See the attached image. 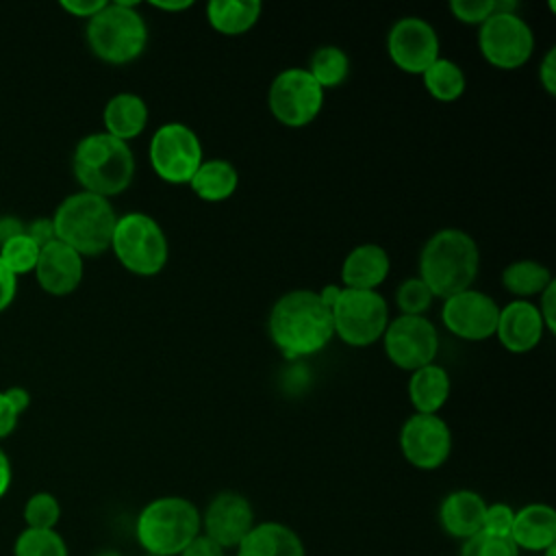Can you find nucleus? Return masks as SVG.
Here are the masks:
<instances>
[{
	"mask_svg": "<svg viewBox=\"0 0 556 556\" xmlns=\"http://www.w3.org/2000/svg\"><path fill=\"white\" fill-rule=\"evenodd\" d=\"M267 332L271 343L287 358L313 356L334 337L330 308L324 306L313 289H291L282 293L269 311Z\"/></svg>",
	"mask_w": 556,
	"mask_h": 556,
	"instance_id": "1",
	"label": "nucleus"
},
{
	"mask_svg": "<svg viewBox=\"0 0 556 556\" xmlns=\"http://www.w3.org/2000/svg\"><path fill=\"white\" fill-rule=\"evenodd\" d=\"M478 267V243L460 228L437 230L419 252V278L441 300L471 289Z\"/></svg>",
	"mask_w": 556,
	"mask_h": 556,
	"instance_id": "2",
	"label": "nucleus"
},
{
	"mask_svg": "<svg viewBox=\"0 0 556 556\" xmlns=\"http://www.w3.org/2000/svg\"><path fill=\"white\" fill-rule=\"evenodd\" d=\"M72 167L83 191L106 200L124 193L135 178V156L130 146L104 130L85 135L76 143Z\"/></svg>",
	"mask_w": 556,
	"mask_h": 556,
	"instance_id": "3",
	"label": "nucleus"
},
{
	"mask_svg": "<svg viewBox=\"0 0 556 556\" xmlns=\"http://www.w3.org/2000/svg\"><path fill=\"white\" fill-rule=\"evenodd\" d=\"M54 237L80 256H98L111 248L117 213L111 200L78 191L67 195L50 217Z\"/></svg>",
	"mask_w": 556,
	"mask_h": 556,
	"instance_id": "4",
	"label": "nucleus"
},
{
	"mask_svg": "<svg viewBox=\"0 0 556 556\" xmlns=\"http://www.w3.org/2000/svg\"><path fill=\"white\" fill-rule=\"evenodd\" d=\"M200 532V510L182 495L148 502L135 523V536L150 556H178Z\"/></svg>",
	"mask_w": 556,
	"mask_h": 556,
	"instance_id": "5",
	"label": "nucleus"
},
{
	"mask_svg": "<svg viewBox=\"0 0 556 556\" xmlns=\"http://www.w3.org/2000/svg\"><path fill=\"white\" fill-rule=\"evenodd\" d=\"M137 2H106L87 20L85 37L89 50L104 63L126 65L139 59L148 46V24Z\"/></svg>",
	"mask_w": 556,
	"mask_h": 556,
	"instance_id": "6",
	"label": "nucleus"
},
{
	"mask_svg": "<svg viewBox=\"0 0 556 556\" xmlns=\"http://www.w3.org/2000/svg\"><path fill=\"white\" fill-rule=\"evenodd\" d=\"M124 269L137 276H156L169 258V243L161 224L148 213H126L117 217L111 248Z\"/></svg>",
	"mask_w": 556,
	"mask_h": 556,
	"instance_id": "7",
	"label": "nucleus"
},
{
	"mask_svg": "<svg viewBox=\"0 0 556 556\" xmlns=\"http://www.w3.org/2000/svg\"><path fill=\"white\" fill-rule=\"evenodd\" d=\"M332 330L343 343L352 348H367L382 339L389 324V304L378 291L341 289L330 308Z\"/></svg>",
	"mask_w": 556,
	"mask_h": 556,
	"instance_id": "8",
	"label": "nucleus"
},
{
	"mask_svg": "<svg viewBox=\"0 0 556 556\" xmlns=\"http://www.w3.org/2000/svg\"><path fill=\"white\" fill-rule=\"evenodd\" d=\"M152 172L169 185H189L204 161V150L195 130L182 122L161 124L148 146Z\"/></svg>",
	"mask_w": 556,
	"mask_h": 556,
	"instance_id": "9",
	"label": "nucleus"
},
{
	"mask_svg": "<svg viewBox=\"0 0 556 556\" xmlns=\"http://www.w3.org/2000/svg\"><path fill=\"white\" fill-rule=\"evenodd\" d=\"M326 91L315 83L306 67L278 72L267 91V106L274 119L287 128L313 124L324 106Z\"/></svg>",
	"mask_w": 556,
	"mask_h": 556,
	"instance_id": "10",
	"label": "nucleus"
},
{
	"mask_svg": "<svg viewBox=\"0 0 556 556\" xmlns=\"http://www.w3.org/2000/svg\"><path fill=\"white\" fill-rule=\"evenodd\" d=\"M478 50L497 70H517L534 52V33L517 11H495L478 26Z\"/></svg>",
	"mask_w": 556,
	"mask_h": 556,
	"instance_id": "11",
	"label": "nucleus"
},
{
	"mask_svg": "<svg viewBox=\"0 0 556 556\" xmlns=\"http://www.w3.org/2000/svg\"><path fill=\"white\" fill-rule=\"evenodd\" d=\"M382 348L397 369L415 371L434 363L439 352V332L426 315H397L389 319L384 328Z\"/></svg>",
	"mask_w": 556,
	"mask_h": 556,
	"instance_id": "12",
	"label": "nucleus"
},
{
	"mask_svg": "<svg viewBox=\"0 0 556 556\" xmlns=\"http://www.w3.org/2000/svg\"><path fill=\"white\" fill-rule=\"evenodd\" d=\"M387 52L400 72L421 76L441 56V41L428 20L408 15L389 28Z\"/></svg>",
	"mask_w": 556,
	"mask_h": 556,
	"instance_id": "13",
	"label": "nucleus"
},
{
	"mask_svg": "<svg viewBox=\"0 0 556 556\" xmlns=\"http://www.w3.org/2000/svg\"><path fill=\"white\" fill-rule=\"evenodd\" d=\"M400 452L408 465L432 471L452 454V430L439 415L413 413L400 428Z\"/></svg>",
	"mask_w": 556,
	"mask_h": 556,
	"instance_id": "14",
	"label": "nucleus"
},
{
	"mask_svg": "<svg viewBox=\"0 0 556 556\" xmlns=\"http://www.w3.org/2000/svg\"><path fill=\"white\" fill-rule=\"evenodd\" d=\"M500 304L478 289H465L443 300L441 321L463 341H486L495 334Z\"/></svg>",
	"mask_w": 556,
	"mask_h": 556,
	"instance_id": "15",
	"label": "nucleus"
},
{
	"mask_svg": "<svg viewBox=\"0 0 556 556\" xmlns=\"http://www.w3.org/2000/svg\"><path fill=\"white\" fill-rule=\"evenodd\" d=\"M202 534L213 539L224 549H237L243 536L252 530L254 508L243 493L219 491L200 513Z\"/></svg>",
	"mask_w": 556,
	"mask_h": 556,
	"instance_id": "16",
	"label": "nucleus"
},
{
	"mask_svg": "<svg viewBox=\"0 0 556 556\" xmlns=\"http://www.w3.org/2000/svg\"><path fill=\"white\" fill-rule=\"evenodd\" d=\"M543 319L532 300H510L506 306H500L495 334L500 345L510 354L532 352L545 334Z\"/></svg>",
	"mask_w": 556,
	"mask_h": 556,
	"instance_id": "17",
	"label": "nucleus"
},
{
	"mask_svg": "<svg viewBox=\"0 0 556 556\" xmlns=\"http://www.w3.org/2000/svg\"><path fill=\"white\" fill-rule=\"evenodd\" d=\"M35 276L39 287L50 295H70L78 289L83 280V256L59 239L50 241L39 250L35 265Z\"/></svg>",
	"mask_w": 556,
	"mask_h": 556,
	"instance_id": "18",
	"label": "nucleus"
},
{
	"mask_svg": "<svg viewBox=\"0 0 556 556\" xmlns=\"http://www.w3.org/2000/svg\"><path fill=\"white\" fill-rule=\"evenodd\" d=\"M510 541L521 552L532 556L543 554L547 547L556 545V510L549 504L534 502L515 510Z\"/></svg>",
	"mask_w": 556,
	"mask_h": 556,
	"instance_id": "19",
	"label": "nucleus"
},
{
	"mask_svg": "<svg viewBox=\"0 0 556 556\" xmlns=\"http://www.w3.org/2000/svg\"><path fill=\"white\" fill-rule=\"evenodd\" d=\"M391 271L389 252L378 243H358L354 245L341 263V287L378 291Z\"/></svg>",
	"mask_w": 556,
	"mask_h": 556,
	"instance_id": "20",
	"label": "nucleus"
},
{
	"mask_svg": "<svg viewBox=\"0 0 556 556\" xmlns=\"http://www.w3.org/2000/svg\"><path fill=\"white\" fill-rule=\"evenodd\" d=\"M486 502L471 489H456L447 493L439 504L441 530L458 541H467L482 530Z\"/></svg>",
	"mask_w": 556,
	"mask_h": 556,
	"instance_id": "21",
	"label": "nucleus"
},
{
	"mask_svg": "<svg viewBox=\"0 0 556 556\" xmlns=\"http://www.w3.org/2000/svg\"><path fill=\"white\" fill-rule=\"evenodd\" d=\"M237 556H306L300 534L280 521H261L237 545Z\"/></svg>",
	"mask_w": 556,
	"mask_h": 556,
	"instance_id": "22",
	"label": "nucleus"
},
{
	"mask_svg": "<svg viewBox=\"0 0 556 556\" xmlns=\"http://www.w3.org/2000/svg\"><path fill=\"white\" fill-rule=\"evenodd\" d=\"M148 117H150V113H148L146 100L130 91H122V93H115L113 98H109V102L104 104V111H102L104 132H109L111 137L122 139L126 143L146 130Z\"/></svg>",
	"mask_w": 556,
	"mask_h": 556,
	"instance_id": "23",
	"label": "nucleus"
},
{
	"mask_svg": "<svg viewBox=\"0 0 556 556\" xmlns=\"http://www.w3.org/2000/svg\"><path fill=\"white\" fill-rule=\"evenodd\" d=\"M452 393V378L445 367L430 363L415 371L408 378V400L415 413L439 415Z\"/></svg>",
	"mask_w": 556,
	"mask_h": 556,
	"instance_id": "24",
	"label": "nucleus"
},
{
	"mask_svg": "<svg viewBox=\"0 0 556 556\" xmlns=\"http://www.w3.org/2000/svg\"><path fill=\"white\" fill-rule=\"evenodd\" d=\"M263 4L258 0H211L206 4L208 26L226 37L245 35L261 20Z\"/></svg>",
	"mask_w": 556,
	"mask_h": 556,
	"instance_id": "25",
	"label": "nucleus"
},
{
	"mask_svg": "<svg viewBox=\"0 0 556 556\" xmlns=\"http://www.w3.org/2000/svg\"><path fill=\"white\" fill-rule=\"evenodd\" d=\"M189 187L204 202H224L237 191L239 172L226 159H204Z\"/></svg>",
	"mask_w": 556,
	"mask_h": 556,
	"instance_id": "26",
	"label": "nucleus"
},
{
	"mask_svg": "<svg viewBox=\"0 0 556 556\" xmlns=\"http://www.w3.org/2000/svg\"><path fill=\"white\" fill-rule=\"evenodd\" d=\"M500 280L502 287L510 295H515V300H530L536 298L554 280V276L543 263L532 258H519L502 269Z\"/></svg>",
	"mask_w": 556,
	"mask_h": 556,
	"instance_id": "27",
	"label": "nucleus"
},
{
	"mask_svg": "<svg viewBox=\"0 0 556 556\" xmlns=\"http://www.w3.org/2000/svg\"><path fill=\"white\" fill-rule=\"evenodd\" d=\"M421 83H424L426 91L439 102H456L467 89V78H465L463 67L443 56H439L421 74Z\"/></svg>",
	"mask_w": 556,
	"mask_h": 556,
	"instance_id": "28",
	"label": "nucleus"
},
{
	"mask_svg": "<svg viewBox=\"0 0 556 556\" xmlns=\"http://www.w3.org/2000/svg\"><path fill=\"white\" fill-rule=\"evenodd\" d=\"M308 74L315 78V83L326 89L341 87L350 76V56L339 46H319L308 61Z\"/></svg>",
	"mask_w": 556,
	"mask_h": 556,
	"instance_id": "29",
	"label": "nucleus"
},
{
	"mask_svg": "<svg viewBox=\"0 0 556 556\" xmlns=\"http://www.w3.org/2000/svg\"><path fill=\"white\" fill-rule=\"evenodd\" d=\"M13 556H70V552L56 530L26 528L15 539Z\"/></svg>",
	"mask_w": 556,
	"mask_h": 556,
	"instance_id": "30",
	"label": "nucleus"
},
{
	"mask_svg": "<svg viewBox=\"0 0 556 556\" xmlns=\"http://www.w3.org/2000/svg\"><path fill=\"white\" fill-rule=\"evenodd\" d=\"M39 245L26 237V232L13 237V239H7L4 243H0V261L15 274H26V271H33L35 265H37V258H39Z\"/></svg>",
	"mask_w": 556,
	"mask_h": 556,
	"instance_id": "31",
	"label": "nucleus"
},
{
	"mask_svg": "<svg viewBox=\"0 0 556 556\" xmlns=\"http://www.w3.org/2000/svg\"><path fill=\"white\" fill-rule=\"evenodd\" d=\"M61 519V504L59 500L48 493V491H39L33 493L28 497V502L24 504V521L26 528H35V530H54L56 523Z\"/></svg>",
	"mask_w": 556,
	"mask_h": 556,
	"instance_id": "32",
	"label": "nucleus"
},
{
	"mask_svg": "<svg viewBox=\"0 0 556 556\" xmlns=\"http://www.w3.org/2000/svg\"><path fill=\"white\" fill-rule=\"evenodd\" d=\"M432 291L419 276L402 280L395 289V304L400 308V315H426L432 306Z\"/></svg>",
	"mask_w": 556,
	"mask_h": 556,
	"instance_id": "33",
	"label": "nucleus"
},
{
	"mask_svg": "<svg viewBox=\"0 0 556 556\" xmlns=\"http://www.w3.org/2000/svg\"><path fill=\"white\" fill-rule=\"evenodd\" d=\"M458 556H519V549L506 536L478 532L471 539L463 541Z\"/></svg>",
	"mask_w": 556,
	"mask_h": 556,
	"instance_id": "34",
	"label": "nucleus"
},
{
	"mask_svg": "<svg viewBox=\"0 0 556 556\" xmlns=\"http://www.w3.org/2000/svg\"><path fill=\"white\" fill-rule=\"evenodd\" d=\"M447 9L460 24L480 26L497 11V0H452Z\"/></svg>",
	"mask_w": 556,
	"mask_h": 556,
	"instance_id": "35",
	"label": "nucleus"
},
{
	"mask_svg": "<svg viewBox=\"0 0 556 556\" xmlns=\"http://www.w3.org/2000/svg\"><path fill=\"white\" fill-rule=\"evenodd\" d=\"M513 519H515V508L506 502H493L486 504L484 508V517H482V530L486 534L493 536H506L510 539V528H513Z\"/></svg>",
	"mask_w": 556,
	"mask_h": 556,
	"instance_id": "36",
	"label": "nucleus"
},
{
	"mask_svg": "<svg viewBox=\"0 0 556 556\" xmlns=\"http://www.w3.org/2000/svg\"><path fill=\"white\" fill-rule=\"evenodd\" d=\"M539 315L543 319V326L547 332H556V280H552L541 293L536 302Z\"/></svg>",
	"mask_w": 556,
	"mask_h": 556,
	"instance_id": "37",
	"label": "nucleus"
},
{
	"mask_svg": "<svg viewBox=\"0 0 556 556\" xmlns=\"http://www.w3.org/2000/svg\"><path fill=\"white\" fill-rule=\"evenodd\" d=\"M539 83L547 96H556V48H549L541 59Z\"/></svg>",
	"mask_w": 556,
	"mask_h": 556,
	"instance_id": "38",
	"label": "nucleus"
},
{
	"mask_svg": "<svg viewBox=\"0 0 556 556\" xmlns=\"http://www.w3.org/2000/svg\"><path fill=\"white\" fill-rule=\"evenodd\" d=\"M178 556H226V549L200 532Z\"/></svg>",
	"mask_w": 556,
	"mask_h": 556,
	"instance_id": "39",
	"label": "nucleus"
},
{
	"mask_svg": "<svg viewBox=\"0 0 556 556\" xmlns=\"http://www.w3.org/2000/svg\"><path fill=\"white\" fill-rule=\"evenodd\" d=\"M24 232L26 237H30L39 248L48 245L50 241H54V226H52V219L50 217H39V219H33L30 224L24 226Z\"/></svg>",
	"mask_w": 556,
	"mask_h": 556,
	"instance_id": "40",
	"label": "nucleus"
},
{
	"mask_svg": "<svg viewBox=\"0 0 556 556\" xmlns=\"http://www.w3.org/2000/svg\"><path fill=\"white\" fill-rule=\"evenodd\" d=\"M104 4L106 0H61V9H65L74 17H87V20L93 17Z\"/></svg>",
	"mask_w": 556,
	"mask_h": 556,
	"instance_id": "41",
	"label": "nucleus"
},
{
	"mask_svg": "<svg viewBox=\"0 0 556 556\" xmlns=\"http://www.w3.org/2000/svg\"><path fill=\"white\" fill-rule=\"evenodd\" d=\"M17 291V278L15 274L0 261V313L13 302Z\"/></svg>",
	"mask_w": 556,
	"mask_h": 556,
	"instance_id": "42",
	"label": "nucleus"
},
{
	"mask_svg": "<svg viewBox=\"0 0 556 556\" xmlns=\"http://www.w3.org/2000/svg\"><path fill=\"white\" fill-rule=\"evenodd\" d=\"M17 417H20V415H17V413L13 410V406L9 404L4 391H0V439L9 437V434L15 430Z\"/></svg>",
	"mask_w": 556,
	"mask_h": 556,
	"instance_id": "43",
	"label": "nucleus"
},
{
	"mask_svg": "<svg viewBox=\"0 0 556 556\" xmlns=\"http://www.w3.org/2000/svg\"><path fill=\"white\" fill-rule=\"evenodd\" d=\"M4 395H7L9 404L13 406V410H15L17 415H22V413L28 408V404H30V395H28V391H26L24 387H9V389L4 391Z\"/></svg>",
	"mask_w": 556,
	"mask_h": 556,
	"instance_id": "44",
	"label": "nucleus"
},
{
	"mask_svg": "<svg viewBox=\"0 0 556 556\" xmlns=\"http://www.w3.org/2000/svg\"><path fill=\"white\" fill-rule=\"evenodd\" d=\"M24 232V224L17 217H0V243Z\"/></svg>",
	"mask_w": 556,
	"mask_h": 556,
	"instance_id": "45",
	"label": "nucleus"
},
{
	"mask_svg": "<svg viewBox=\"0 0 556 556\" xmlns=\"http://www.w3.org/2000/svg\"><path fill=\"white\" fill-rule=\"evenodd\" d=\"M150 7L159 9V11H169V13H180V11H187L193 7L191 0H152Z\"/></svg>",
	"mask_w": 556,
	"mask_h": 556,
	"instance_id": "46",
	"label": "nucleus"
},
{
	"mask_svg": "<svg viewBox=\"0 0 556 556\" xmlns=\"http://www.w3.org/2000/svg\"><path fill=\"white\" fill-rule=\"evenodd\" d=\"M11 486V463L9 456L0 450V497L9 491Z\"/></svg>",
	"mask_w": 556,
	"mask_h": 556,
	"instance_id": "47",
	"label": "nucleus"
},
{
	"mask_svg": "<svg viewBox=\"0 0 556 556\" xmlns=\"http://www.w3.org/2000/svg\"><path fill=\"white\" fill-rule=\"evenodd\" d=\"M98 556H119L117 552H113V549H104V552H100Z\"/></svg>",
	"mask_w": 556,
	"mask_h": 556,
	"instance_id": "48",
	"label": "nucleus"
},
{
	"mask_svg": "<svg viewBox=\"0 0 556 556\" xmlns=\"http://www.w3.org/2000/svg\"><path fill=\"white\" fill-rule=\"evenodd\" d=\"M530 556H532V554H530ZM536 556H541V554H536Z\"/></svg>",
	"mask_w": 556,
	"mask_h": 556,
	"instance_id": "49",
	"label": "nucleus"
},
{
	"mask_svg": "<svg viewBox=\"0 0 556 556\" xmlns=\"http://www.w3.org/2000/svg\"><path fill=\"white\" fill-rule=\"evenodd\" d=\"M146 556H150V554H146Z\"/></svg>",
	"mask_w": 556,
	"mask_h": 556,
	"instance_id": "50",
	"label": "nucleus"
}]
</instances>
